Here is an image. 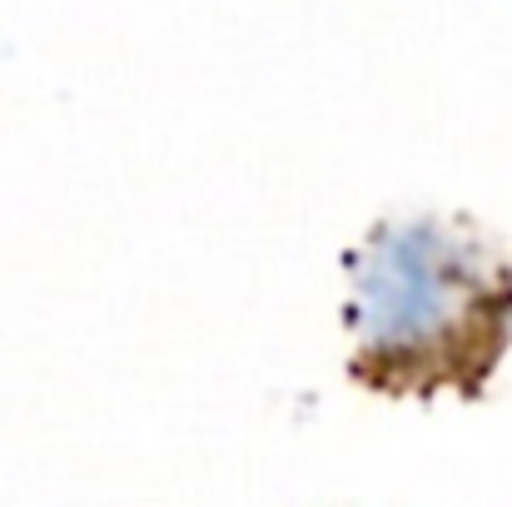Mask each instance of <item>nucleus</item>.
I'll return each instance as SVG.
<instances>
[{
    "mask_svg": "<svg viewBox=\"0 0 512 507\" xmlns=\"http://www.w3.org/2000/svg\"><path fill=\"white\" fill-rule=\"evenodd\" d=\"M508 269L438 224H403L368 239L353 279L358 353L388 383H438L483 368L508 324Z\"/></svg>",
    "mask_w": 512,
    "mask_h": 507,
    "instance_id": "obj_1",
    "label": "nucleus"
}]
</instances>
